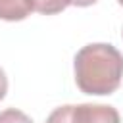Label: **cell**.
Segmentation results:
<instances>
[{"label":"cell","instance_id":"1","mask_svg":"<svg viewBox=\"0 0 123 123\" xmlns=\"http://www.w3.org/2000/svg\"><path fill=\"white\" fill-rule=\"evenodd\" d=\"M73 71L81 92L90 96H108L121 85L123 56L110 42H92L75 54Z\"/></svg>","mask_w":123,"mask_h":123},{"label":"cell","instance_id":"2","mask_svg":"<svg viewBox=\"0 0 123 123\" xmlns=\"http://www.w3.org/2000/svg\"><path fill=\"white\" fill-rule=\"evenodd\" d=\"M46 123H121V117L108 104H65L56 108Z\"/></svg>","mask_w":123,"mask_h":123},{"label":"cell","instance_id":"4","mask_svg":"<svg viewBox=\"0 0 123 123\" xmlns=\"http://www.w3.org/2000/svg\"><path fill=\"white\" fill-rule=\"evenodd\" d=\"M35 12L44 13V15H54L63 12L67 6H71V0H33Z\"/></svg>","mask_w":123,"mask_h":123},{"label":"cell","instance_id":"9","mask_svg":"<svg viewBox=\"0 0 123 123\" xmlns=\"http://www.w3.org/2000/svg\"><path fill=\"white\" fill-rule=\"evenodd\" d=\"M121 37H123V31H121Z\"/></svg>","mask_w":123,"mask_h":123},{"label":"cell","instance_id":"6","mask_svg":"<svg viewBox=\"0 0 123 123\" xmlns=\"http://www.w3.org/2000/svg\"><path fill=\"white\" fill-rule=\"evenodd\" d=\"M6 92H8V77H6L4 69L0 67V100H4Z\"/></svg>","mask_w":123,"mask_h":123},{"label":"cell","instance_id":"8","mask_svg":"<svg viewBox=\"0 0 123 123\" xmlns=\"http://www.w3.org/2000/svg\"><path fill=\"white\" fill-rule=\"evenodd\" d=\"M117 2H119V6H123V0H117Z\"/></svg>","mask_w":123,"mask_h":123},{"label":"cell","instance_id":"5","mask_svg":"<svg viewBox=\"0 0 123 123\" xmlns=\"http://www.w3.org/2000/svg\"><path fill=\"white\" fill-rule=\"evenodd\" d=\"M0 123H33V119L27 113H23L21 110L8 108V110L0 111Z\"/></svg>","mask_w":123,"mask_h":123},{"label":"cell","instance_id":"7","mask_svg":"<svg viewBox=\"0 0 123 123\" xmlns=\"http://www.w3.org/2000/svg\"><path fill=\"white\" fill-rule=\"evenodd\" d=\"M98 0H71V6H77V8H86V6H92L96 4Z\"/></svg>","mask_w":123,"mask_h":123},{"label":"cell","instance_id":"3","mask_svg":"<svg viewBox=\"0 0 123 123\" xmlns=\"http://www.w3.org/2000/svg\"><path fill=\"white\" fill-rule=\"evenodd\" d=\"M33 12V0H0V19L4 21H23Z\"/></svg>","mask_w":123,"mask_h":123}]
</instances>
